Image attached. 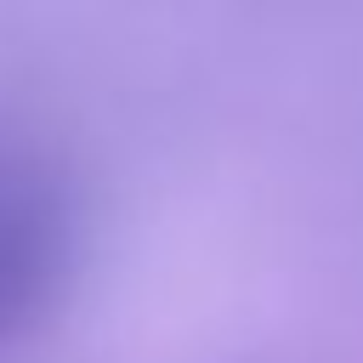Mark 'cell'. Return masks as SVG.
<instances>
[{"mask_svg":"<svg viewBox=\"0 0 363 363\" xmlns=\"http://www.w3.org/2000/svg\"><path fill=\"white\" fill-rule=\"evenodd\" d=\"M62 255V204L57 187L11 170L0 176V329H11L40 289H51Z\"/></svg>","mask_w":363,"mask_h":363,"instance_id":"1","label":"cell"}]
</instances>
